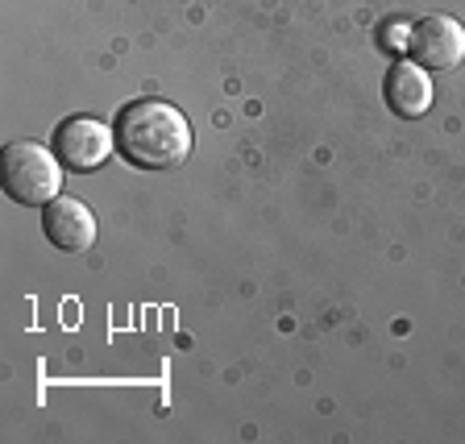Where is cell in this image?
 Instances as JSON below:
<instances>
[{"label":"cell","mask_w":465,"mask_h":444,"mask_svg":"<svg viewBox=\"0 0 465 444\" xmlns=\"http://www.w3.org/2000/svg\"><path fill=\"white\" fill-rule=\"evenodd\" d=\"M116 150L142 171H171L183 166L192 154V125L187 116L171 104V100L145 96V100H129L116 113Z\"/></svg>","instance_id":"6da1fadb"},{"label":"cell","mask_w":465,"mask_h":444,"mask_svg":"<svg viewBox=\"0 0 465 444\" xmlns=\"http://www.w3.org/2000/svg\"><path fill=\"white\" fill-rule=\"evenodd\" d=\"M63 171L67 166L58 163V154L42 150L34 142H13L5 145V158H0V183L5 195L25 208H46L50 200H58L63 192Z\"/></svg>","instance_id":"7a4b0ae2"},{"label":"cell","mask_w":465,"mask_h":444,"mask_svg":"<svg viewBox=\"0 0 465 444\" xmlns=\"http://www.w3.org/2000/svg\"><path fill=\"white\" fill-rule=\"evenodd\" d=\"M113 145H116V133L104 125V121H96V116H71V121H63L54 133L58 163L75 174L100 171V166L108 163V154H113Z\"/></svg>","instance_id":"3957f363"},{"label":"cell","mask_w":465,"mask_h":444,"mask_svg":"<svg viewBox=\"0 0 465 444\" xmlns=\"http://www.w3.org/2000/svg\"><path fill=\"white\" fill-rule=\"evenodd\" d=\"M411 63L424 71H453L465 63V25L449 13H432V17L411 25Z\"/></svg>","instance_id":"277c9868"},{"label":"cell","mask_w":465,"mask_h":444,"mask_svg":"<svg viewBox=\"0 0 465 444\" xmlns=\"http://www.w3.org/2000/svg\"><path fill=\"white\" fill-rule=\"evenodd\" d=\"M42 232H46V242L63 253H84L92 250L96 242V216L87 208L84 200L75 195H58L42 208Z\"/></svg>","instance_id":"5b68a950"},{"label":"cell","mask_w":465,"mask_h":444,"mask_svg":"<svg viewBox=\"0 0 465 444\" xmlns=\"http://www.w3.org/2000/svg\"><path fill=\"white\" fill-rule=\"evenodd\" d=\"M382 100H387V108L395 116H403V121L424 116L428 108H432V71L399 58L395 67H387V75H382Z\"/></svg>","instance_id":"8992f818"}]
</instances>
